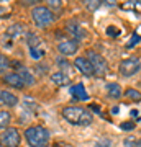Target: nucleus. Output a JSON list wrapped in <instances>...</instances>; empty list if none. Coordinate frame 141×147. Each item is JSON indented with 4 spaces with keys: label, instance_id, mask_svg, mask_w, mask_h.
I'll return each mask as SVG.
<instances>
[{
    "label": "nucleus",
    "instance_id": "obj_9",
    "mask_svg": "<svg viewBox=\"0 0 141 147\" xmlns=\"http://www.w3.org/2000/svg\"><path fill=\"white\" fill-rule=\"evenodd\" d=\"M66 31H67L76 41H80V39H84V38L87 36L85 30H84L79 23H76V21H67V23H66Z\"/></svg>",
    "mask_w": 141,
    "mask_h": 147
},
{
    "label": "nucleus",
    "instance_id": "obj_10",
    "mask_svg": "<svg viewBox=\"0 0 141 147\" xmlns=\"http://www.w3.org/2000/svg\"><path fill=\"white\" fill-rule=\"evenodd\" d=\"M0 103L3 106H16L18 96L15 93H12L10 90H0Z\"/></svg>",
    "mask_w": 141,
    "mask_h": 147
},
{
    "label": "nucleus",
    "instance_id": "obj_7",
    "mask_svg": "<svg viewBox=\"0 0 141 147\" xmlns=\"http://www.w3.org/2000/svg\"><path fill=\"white\" fill-rule=\"evenodd\" d=\"M74 65H76V69H77L82 75H85V77H90V75L95 74L94 67H92V64H90V61L87 57H82V56L76 57L74 59Z\"/></svg>",
    "mask_w": 141,
    "mask_h": 147
},
{
    "label": "nucleus",
    "instance_id": "obj_28",
    "mask_svg": "<svg viewBox=\"0 0 141 147\" xmlns=\"http://www.w3.org/2000/svg\"><path fill=\"white\" fill-rule=\"evenodd\" d=\"M99 5H100L99 2H97V3H90V2H87V7H89L90 10H95V8H97Z\"/></svg>",
    "mask_w": 141,
    "mask_h": 147
},
{
    "label": "nucleus",
    "instance_id": "obj_16",
    "mask_svg": "<svg viewBox=\"0 0 141 147\" xmlns=\"http://www.w3.org/2000/svg\"><path fill=\"white\" fill-rule=\"evenodd\" d=\"M12 121V115L8 113L7 110H2L0 111V129H8V124Z\"/></svg>",
    "mask_w": 141,
    "mask_h": 147
},
{
    "label": "nucleus",
    "instance_id": "obj_17",
    "mask_svg": "<svg viewBox=\"0 0 141 147\" xmlns=\"http://www.w3.org/2000/svg\"><path fill=\"white\" fill-rule=\"evenodd\" d=\"M51 80H52V84H56V85H66L69 82L67 75L64 72H54L51 75Z\"/></svg>",
    "mask_w": 141,
    "mask_h": 147
},
{
    "label": "nucleus",
    "instance_id": "obj_25",
    "mask_svg": "<svg viewBox=\"0 0 141 147\" xmlns=\"http://www.w3.org/2000/svg\"><path fill=\"white\" fill-rule=\"evenodd\" d=\"M95 146L97 147H112V141L110 139H102V141H97Z\"/></svg>",
    "mask_w": 141,
    "mask_h": 147
},
{
    "label": "nucleus",
    "instance_id": "obj_27",
    "mask_svg": "<svg viewBox=\"0 0 141 147\" xmlns=\"http://www.w3.org/2000/svg\"><path fill=\"white\" fill-rule=\"evenodd\" d=\"M48 5L54 7V8H59V7H61V2H59V0H49V2H48Z\"/></svg>",
    "mask_w": 141,
    "mask_h": 147
},
{
    "label": "nucleus",
    "instance_id": "obj_15",
    "mask_svg": "<svg viewBox=\"0 0 141 147\" xmlns=\"http://www.w3.org/2000/svg\"><path fill=\"white\" fill-rule=\"evenodd\" d=\"M7 33H8V36H12V38H18L20 34L25 33V26H23L21 23H15V25H12V26L7 30Z\"/></svg>",
    "mask_w": 141,
    "mask_h": 147
},
{
    "label": "nucleus",
    "instance_id": "obj_2",
    "mask_svg": "<svg viewBox=\"0 0 141 147\" xmlns=\"http://www.w3.org/2000/svg\"><path fill=\"white\" fill-rule=\"evenodd\" d=\"M25 139L30 147H48L51 134L43 126H30L25 129Z\"/></svg>",
    "mask_w": 141,
    "mask_h": 147
},
{
    "label": "nucleus",
    "instance_id": "obj_30",
    "mask_svg": "<svg viewBox=\"0 0 141 147\" xmlns=\"http://www.w3.org/2000/svg\"><path fill=\"white\" fill-rule=\"evenodd\" d=\"M3 15V8H2V7H0V16Z\"/></svg>",
    "mask_w": 141,
    "mask_h": 147
},
{
    "label": "nucleus",
    "instance_id": "obj_29",
    "mask_svg": "<svg viewBox=\"0 0 141 147\" xmlns=\"http://www.w3.org/2000/svg\"><path fill=\"white\" fill-rule=\"evenodd\" d=\"M136 147H141V139L140 141H136Z\"/></svg>",
    "mask_w": 141,
    "mask_h": 147
},
{
    "label": "nucleus",
    "instance_id": "obj_8",
    "mask_svg": "<svg viewBox=\"0 0 141 147\" xmlns=\"http://www.w3.org/2000/svg\"><path fill=\"white\" fill-rule=\"evenodd\" d=\"M79 49V42L77 41H71V39H64V41H61L58 44V51L61 56H64V57H69V56H74V54L77 53Z\"/></svg>",
    "mask_w": 141,
    "mask_h": 147
},
{
    "label": "nucleus",
    "instance_id": "obj_6",
    "mask_svg": "<svg viewBox=\"0 0 141 147\" xmlns=\"http://www.w3.org/2000/svg\"><path fill=\"white\" fill-rule=\"evenodd\" d=\"M140 69H141V62L138 61V59L136 57H128V59H125V61L120 62L118 70H120V74L123 75V77H131V75H135V74L140 72Z\"/></svg>",
    "mask_w": 141,
    "mask_h": 147
},
{
    "label": "nucleus",
    "instance_id": "obj_4",
    "mask_svg": "<svg viewBox=\"0 0 141 147\" xmlns=\"http://www.w3.org/2000/svg\"><path fill=\"white\" fill-rule=\"evenodd\" d=\"M21 136L16 127H8L0 134V146L2 147H20Z\"/></svg>",
    "mask_w": 141,
    "mask_h": 147
},
{
    "label": "nucleus",
    "instance_id": "obj_18",
    "mask_svg": "<svg viewBox=\"0 0 141 147\" xmlns=\"http://www.w3.org/2000/svg\"><path fill=\"white\" fill-rule=\"evenodd\" d=\"M25 39H26V44H28V47H30V49L40 46V38H38L35 33H31V31H28L25 34Z\"/></svg>",
    "mask_w": 141,
    "mask_h": 147
},
{
    "label": "nucleus",
    "instance_id": "obj_20",
    "mask_svg": "<svg viewBox=\"0 0 141 147\" xmlns=\"http://www.w3.org/2000/svg\"><path fill=\"white\" fill-rule=\"evenodd\" d=\"M44 56V51H43L41 47H33V49H30V57L35 59V61H40V59Z\"/></svg>",
    "mask_w": 141,
    "mask_h": 147
},
{
    "label": "nucleus",
    "instance_id": "obj_11",
    "mask_svg": "<svg viewBox=\"0 0 141 147\" xmlns=\"http://www.w3.org/2000/svg\"><path fill=\"white\" fill-rule=\"evenodd\" d=\"M69 93L72 95L76 100H80V101L89 100V93H87V90H85V87H84L82 84H76V85H72V87L69 88Z\"/></svg>",
    "mask_w": 141,
    "mask_h": 147
},
{
    "label": "nucleus",
    "instance_id": "obj_5",
    "mask_svg": "<svg viewBox=\"0 0 141 147\" xmlns=\"http://www.w3.org/2000/svg\"><path fill=\"white\" fill-rule=\"evenodd\" d=\"M87 59L90 61L92 67H94L95 75H100V77H102V75H105V74L108 72V64H107L104 56H100L99 53L89 51V53H87Z\"/></svg>",
    "mask_w": 141,
    "mask_h": 147
},
{
    "label": "nucleus",
    "instance_id": "obj_1",
    "mask_svg": "<svg viewBox=\"0 0 141 147\" xmlns=\"http://www.w3.org/2000/svg\"><path fill=\"white\" fill-rule=\"evenodd\" d=\"M61 115L69 124H74V126H87L94 119V116L82 106H66L63 108Z\"/></svg>",
    "mask_w": 141,
    "mask_h": 147
},
{
    "label": "nucleus",
    "instance_id": "obj_3",
    "mask_svg": "<svg viewBox=\"0 0 141 147\" xmlns=\"http://www.w3.org/2000/svg\"><path fill=\"white\" fill-rule=\"evenodd\" d=\"M31 18L38 28H46L54 21V11L46 5H36L31 10Z\"/></svg>",
    "mask_w": 141,
    "mask_h": 147
},
{
    "label": "nucleus",
    "instance_id": "obj_13",
    "mask_svg": "<svg viewBox=\"0 0 141 147\" xmlns=\"http://www.w3.org/2000/svg\"><path fill=\"white\" fill-rule=\"evenodd\" d=\"M105 90H107V95H108L110 98H113V100H118L121 95H123V90L118 84L115 82H110V84L105 85Z\"/></svg>",
    "mask_w": 141,
    "mask_h": 147
},
{
    "label": "nucleus",
    "instance_id": "obj_23",
    "mask_svg": "<svg viewBox=\"0 0 141 147\" xmlns=\"http://www.w3.org/2000/svg\"><path fill=\"white\" fill-rule=\"evenodd\" d=\"M135 127H136V124L133 121H125V123L120 124V129H123V131H133Z\"/></svg>",
    "mask_w": 141,
    "mask_h": 147
},
{
    "label": "nucleus",
    "instance_id": "obj_14",
    "mask_svg": "<svg viewBox=\"0 0 141 147\" xmlns=\"http://www.w3.org/2000/svg\"><path fill=\"white\" fill-rule=\"evenodd\" d=\"M18 75H20V79L23 80L25 85H33L35 84V77H33V74L30 72L28 69H20V70H18Z\"/></svg>",
    "mask_w": 141,
    "mask_h": 147
},
{
    "label": "nucleus",
    "instance_id": "obj_12",
    "mask_svg": "<svg viewBox=\"0 0 141 147\" xmlns=\"http://www.w3.org/2000/svg\"><path fill=\"white\" fill-rule=\"evenodd\" d=\"M3 82H5L7 85L13 87V88H23V87H25V84H23V80L20 79L18 72L5 74V75H3Z\"/></svg>",
    "mask_w": 141,
    "mask_h": 147
},
{
    "label": "nucleus",
    "instance_id": "obj_22",
    "mask_svg": "<svg viewBox=\"0 0 141 147\" xmlns=\"http://www.w3.org/2000/svg\"><path fill=\"white\" fill-rule=\"evenodd\" d=\"M107 34L112 36V38H116V36H120L121 34V30L120 28H116V26H113V25H110V26H107Z\"/></svg>",
    "mask_w": 141,
    "mask_h": 147
},
{
    "label": "nucleus",
    "instance_id": "obj_21",
    "mask_svg": "<svg viewBox=\"0 0 141 147\" xmlns=\"http://www.w3.org/2000/svg\"><path fill=\"white\" fill-rule=\"evenodd\" d=\"M8 67H10V61H8V57H7L5 54L0 53V74L3 72V70H7Z\"/></svg>",
    "mask_w": 141,
    "mask_h": 147
},
{
    "label": "nucleus",
    "instance_id": "obj_19",
    "mask_svg": "<svg viewBox=\"0 0 141 147\" xmlns=\"http://www.w3.org/2000/svg\"><path fill=\"white\" fill-rule=\"evenodd\" d=\"M123 95L131 101H141V93L138 92V90H135V88H128Z\"/></svg>",
    "mask_w": 141,
    "mask_h": 147
},
{
    "label": "nucleus",
    "instance_id": "obj_26",
    "mask_svg": "<svg viewBox=\"0 0 141 147\" xmlns=\"http://www.w3.org/2000/svg\"><path fill=\"white\" fill-rule=\"evenodd\" d=\"M125 144H126V147H136V141L133 139V137H126Z\"/></svg>",
    "mask_w": 141,
    "mask_h": 147
},
{
    "label": "nucleus",
    "instance_id": "obj_24",
    "mask_svg": "<svg viewBox=\"0 0 141 147\" xmlns=\"http://www.w3.org/2000/svg\"><path fill=\"white\" fill-rule=\"evenodd\" d=\"M140 34H138V33H135V34H133V36L130 38V42H128V44H126V46L128 47H131V46H135V44H138V42H140Z\"/></svg>",
    "mask_w": 141,
    "mask_h": 147
}]
</instances>
